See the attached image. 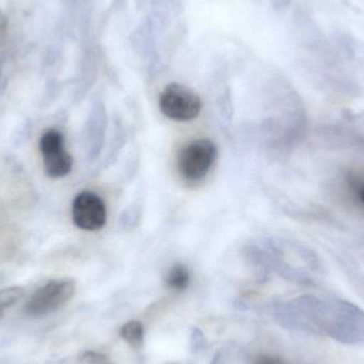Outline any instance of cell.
<instances>
[{"instance_id":"7a4b0ae2","label":"cell","mask_w":364,"mask_h":364,"mask_svg":"<svg viewBox=\"0 0 364 364\" xmlns=\"http://www.w3.org/2000/svg\"><path fill=\"white\" fill-rule=\"evenodd\" d=\"M161 112L175 122H191L197 119L203 109V102L196 92L181 83H170L159 98Z\"/></svg>"},{"instance_id":"277c9868","label":"cell","mask_w":364,"mask_h":364,"mask_svg":"<svg viewBox=\"0 0 364 364\" xmlns=\"http://www.w3.org/2000/svg\"><path fill=\"white\" fill-rule=\"evenodd\" d=\"M44 171L50 178H62L70 174L73 168V158L65 149L64 136L61 132L49 129L40 141Z\"/></svg>"},{"instance_id":"ba28073f","label":"cell","mask_w":364,"mask_h":364,"mask_svg":"<svg viewBox=\"0 0 364 364\" xmlns=\"http://www.w3.org/2000/svg\"><path fill=\"white\" fill-rule=\"evenodd\" d=\"M121 336L132 348H140L144 340V327L139 321H130L122 327Z\"/></svg>"},{"instance_id":"8fae6325","label":"cell","mask_w":364,"mask_h":364,"mask_svg":"<svg viewBox=\"0 0 364 364\" xmlns=\"http://www.w3.org/2000/svg\"><path fill=\"white\" fill-rule=\"evenodd\" d=\"M254 364H286L280 359L272 356L260 357Z\"/></svg>"},{"instance_id":"5b68a950","label":"cell","mask_w":364,"mask_h":364,"mask_svg":"<svg viewBox=\"0 0 364 364\" xmlns=\"http://www.w3.org/2000/svg\"><path fill=\"white\" fill-rule=\"evenodd\" d=\"M72 218L74 224L82 230H100L107 223L106 203L96 193L83 191L73 201Z\"/></svg>"},{"instance_id":"30bf717a","label":"cell","mask_w":364,"mask_h":364,"mask_svg":"<svg viewBox=\"0 0 364 364\" xmlns=\"http://www.w3.org/2000/svg\"><path fill=\"white\" fill-rule=\"evenodd\" d=\"M85 359L87 363L93 364H104L107 363L106 357L102 356L100 354H95V353H87V354H85Z\"/></svg>"},{"instance_id":"7c38bea8","label":"cell","mask_w":364,"mask_h":364,"mask_svg":"<svg viewBox=\"0 0 364 364\" xmlns=\"http://www.w3.org/2000/svg\"><path fill=\"white\" fill-rule=\"evenodd\" d=\"M359 196H360V200L363 201L364 205V183L361 186L360 192H359Z\"/></svg>"},{"instance_id":"9c48e42d","label":"cell","mask_w":364,"mask_h":364,"mask_svg":"<svg viewBox=\"0 0 364 364\" xmlns=\"http://www.w3.org/2000/svg\"><path fill=\"white\" fill-rule=\"evenodd\" d=\"M25 295V290L21 287H9L0 290V314L9 308L18 303Z\"/></svg>"},{"instance_id":"3957f363","label":"cell","mask_w":364,"mask_h":364,"mask_svg":"<svg viewBox=\"0 0 364 364\" xmlns=\"http://www.w3.org/2000/svg\"><path fill=\"white\" fill-rule=\"evenodd\" d=\"M76 284L70 278L53 279L36 291L25 306L26 314L42 316L53 314L72 299Z\"/></svg>"},{"instance_id":"6da1fadb","label":"cell","mask_w":364,"mask_h":364,"mask_svg":"<svg viewBox=\"0 0 364 364\" xmlns=\"http://www.w3.org/2000/svg\"><path fill=\"white\" fill-rule=\"evenodd\" d=\"M218 149L209 139H196L181 147L177 168L182 178L191 182L203 181L215 162Z\"/></svg>"},{"instance_id":"8992f818","label":"cell","mask_w":364,"mask_h":364,"mask_svg":"<svg viewBox=\"0 0 364 364\" xmlns=\"http://www.w3.org/2000/svg\"><path fill=\"white\" fill-rule=\"evenodd\" d=\"M107 113L104 107L96 105L89 115L87 124V143L89 156L95 159L102 153L106 134Z\"/></svg>"},{"instance_id":"52a82bcc","label":"cell","mask_w":364,"mask_h":364,"mask_svg":"<svg viewBox=\"0 0 364 364\" xmlns=\"http://www.w3.org/2000/svg\"><path fill=\"white\" fill-rule=\"evenodd\" d=\"M166 284L168 288L176 292H182L188 288L191 284V274L188 267L181 263L173 265L166 274Z\"/></svg>"}]
</instances>
